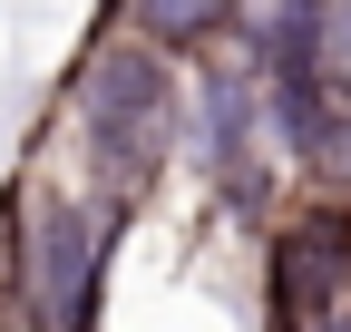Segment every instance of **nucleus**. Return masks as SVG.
<instances>
[{"label":"nucleus","instance_id":"nucleus-4","mask_svg":"<svg viewBox=\"0 0 351 332\" xmlns=\"http://www.w3.org/2000/svg\"><path fill=\"white\" fill-rule=\"evenodd\" d=\"M108 20L137 29L147 49H166V59H205V49L234 39V0H117Z\"/></svg>","mask_w":351,"mask_h":332},{"label":"nucleus","instance_id":"nucleus-2","mask_svg":"<svg viewBox=\"0 0 351 332\" xmlns=\"http://www.w3.org/2000/svg\"><path fill=\"white\" fill-rule=\"evenodd\" d=\"M59 128L78 137V176L88 186L117 195V205H137L176 166V147H186V78H176L166 49H147L137 29L108 20L78 49L69 88H59Z\"/></svg>","mask_w":351,"mask_h":332},{"label":"nucleus","instance_id":"nucleus-3","mask_svg":"<svg viewBox=\"0 0 351 332\" xmlns=\"http://www.w3.org/2000/svg\"><path fill=\"white\" fill-rule=\"evenodd\" d=\"M263 264H274V332L351 303V215H341V195L293 205V215L274 225V254Z\"/></svg>","mask_w":351,"mask_h":332},{"label":"nucleus","instance_id":"nucleus-5","mask_svg":"<svg viewBox=\"0 0 351 332\" xmlns=\"http://www.w3.org/2000/svg\"><path fill=\"white\" fill-rule=\"evenodd\" d=\"M313 69L332 78V98H351V0H322V39H313Z\"/></svg>","mask_w":351,"mask_h":332},{"label":"nucleus","instance_id":"nucleus-6","mask_svg":"<svg viewBox=\"0 0 351 332\" xmlns=\"http://www.w3.org/2000/svg\"><path fill=\"white\" fill-rule=\"evenodd\" d=\"M313 176H322V186H351V98H341V117H332V137H322V156H313Z\"/></svg>","mask_w":351,"mask_h":332},{"label":"nucleus","instance_id":"nucleus-1","mask_svg":"<svg viewBox=\"0 0 351 332\" xmlns=\"http://www.w3.org/2000/svg\"><path fill=\"white\" fill-rule=\"evenodd\" d=\"M127 205L59 156H29L0 195V332H88Z\"/></svg>","mask_w":351,"mask_h":332},{"label":"nucleus","instance_id":"nucleus-7","mask_svg":"<svg viewBox=\"0 0 351 332\" xmlns=\"http://www.w3.org/2000/svg\"><path fill=\"white\" fill-rule=\"evenodd\" d=\"M332 195H341V215H351V186H332Z\"/></svg>","mask_w":351,"mask_h":332}]
</instances>
